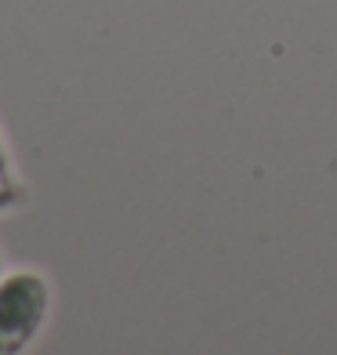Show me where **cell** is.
<instances>
[{
	"instance_id": "1",
	"label": "cell",
	"mask_w": 337,
	"mask_h": 355,
	"mask_svg": "<svg viewBox=\"0 0 337 355\" xmlns=\"http://www.w3.org/2000/svg\"><path fill=\"white\" fill-rule=\"evenodd\" d=\"M51 286L40 272H11L0 279V355H26V348L40 337Z\"/></svg>"
},
{
	"instance_id": "2",
	"label": "cell",
	"mask_w": 337,
	"mask_h": 355,
	"mask_svg": "<svg viewBox=\"0 0 337 355\" xmlns=\"http://www.w3.org/2000/svg\"><path fill=\"white\" fill-rule=\"evenodd\" d=\"M26 185L19 182V174H15V164H11V153L4 138H0V214L4 211H19V207L26 203Z\"/></svg>"
}]
</instances>
